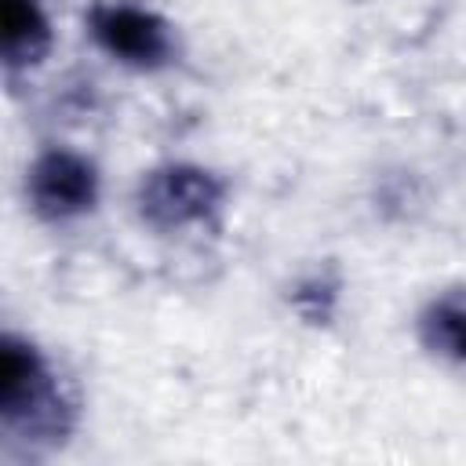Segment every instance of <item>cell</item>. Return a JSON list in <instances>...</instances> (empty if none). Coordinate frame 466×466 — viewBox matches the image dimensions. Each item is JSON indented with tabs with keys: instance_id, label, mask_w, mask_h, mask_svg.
Instances as JSON below:
<instances>
[{
	"instance_id": "obj_1",
	"label": "cell",
	"mask_w": 466,
	"mask_h": 466,
	"mask_svg": "<svg viewBox=\"0 0 466 466\" xmlns=\"http://www.w3.org/2000/svg\"><path fill=\"white\" fill-rule=\"evenodd\" d=\"M73 400L29 339L7 331L0 342V426L29 444H58L73 430Z\"/></svg>"
},
{
	"instance_id": "obj_2",
	"label": "cell",
	"mask_w": 466,
	"mask_h": 466,
	"mask_svg": "<svg viewBox=\"0 0 466 466\" xmlns=\"http://www.w3.org/2000/svg\"><path fill=\"white\" fill-rule=\"evenodd\" d=\"M226 204V182L200 164L171 160L142 175L135 189L138 218L160 233H178L193 226L215 222V215Z\"/></svg>"
},
{
	"instance_id": "obj_3",
	"label": "cell",
	"mask_w": 466,
	"mask_h": 466,
	"mask_svg": "<svg viewBox=\"0 0 466 466\" xmlns=\"http://www.w3.org/2000/svg\"><path fill=\"white\" fill-rule=\"evenodd\" d=\"M87 33L91 40L127 69H160L175 58V33L171 25L142 4L131 0H98L87 7Z\"/></svg>"
},
{
	"instance_id": "obj_4",
	"label": "cell",
	"mask_w": 466,
	"mask_h": 466,
	"mask_svg": "<svg viewBox=\"0 0 466 466\" xmlns=\"http://www.w3.org/2000/svg\"><path fill=\"white\" fill-rule=\"evenodd\" d=\"M102 193V178L95 160L76 149L51 146L25 171V197L36 218L44 222H73L95 211Z\"/></svg>"
},
{
	"instance_id": "obj_5",
	"label": "cell",
	"mask_w": 466,
	"mask_h": 466,
	"mask_svg": "<svg viewBox=\"0 0 466 466\" xmlns=\"http://www.w3.org/2000/svg\"><path fill=\"white\" fill-rule=\"evenodd\" d=\"M0 51L7 69H29L51 51V22L40 0H0Z\"/></svg>"
},
{
	"instance_id": "obj_6",
	"label": "cell",
	"mask_w": 466,
	"mask_h": 466,
	"mask_svg": "<svg viewBox=\"0 0 466 466\" xmlns=\"http://www.w3.org/2000/svg\"><path fill=\"white\" fill-rule=\"evenodd\" d=\"M419 339L430 353L466 368V291H444L419 313Z\"/></svg>"
}]
</instances>
